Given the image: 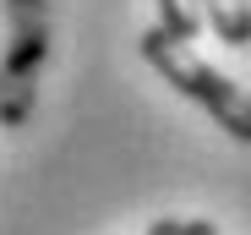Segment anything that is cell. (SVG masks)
<instances>
[{
    "label": "cell",
    "instance_id": "obj_2",
    "mask_svg": "<svg viewBox=\"0 0 251 235\" xmlns=\"http://www.w3.org/2000/svg\"><path fill=\"white\" fill-rule=\"evenodd\" d=\"M197 6H202V22H213V33L229 50L251 44V0H197Z\"/></svg>",
    "mask_w": 251,
    "mask_h": 235
},
{
    "label": "cell",
    "instance_id": "obj_3",
    "mask_svg": "<svg viewBox=\"0 0 251 235\" xmlns=\"http://www.w3.org/2000/svg\"><path fill=\"white\" fill-rule=\"evenodd\" d=\"M158 33L175 44H191L202 33V6L197 0H158Z\"/></svg>",
    "mask_w": 251,
    "mask_h": 235
},
{
    "label": "cell",
    "instance_id": "obj_8",
    "mask_svg": "<svg viewBox=\"0 0 251 235\" xmlns=\"http://www.w3.org/2000/svg\"><path fill=\"white\" fill-rule=\"evenodd\" d=\"M0 82H6V66H0Z\"/></svg>",
    "mask_w": 251,
    "mask_h": 235
},
{
    "label": "cell",
    "instance_id": "obj_7",
    "mask_svg": "<svg viewBox=\"0 0 251 235\" xmlns=\"http://www.w3.org/2000/svg\"><path fill=\"white\" fill-rule=\"evenodd\" d=\"M11 6H17V11H38V6H44V0H11Z\"/></svg>",
    "mask_w": 251,
    "mask_h": 235
},
{
    "label": "cell",
    "instance_id": "obj_5",
    "mask_svg": "<svg viewBox=\"0 0 251 235\" xmlns=\"http://www.w3.org/2000/svg\"><path fill=\"white\" fill-rule=\"evenodd\" d=\"M180 235H219L213 219H180Z\"/></svg>",
    "mask_w": 251,
    "mask_h": 235
},
{
    "label": "cell",
    "instance_id": "obj_4",
    "mask_svg": "<svg viewBox=\"0 0 251 235\" xmlns=\"http://www.w3.org/2000/svg\"><path fill=\"white\" fill-rule=\"evenodd\" d=\"M27 109H33V82L27 77H6L0 82V126H22Z\"/></svg>",
    "mask_w": 251,
    "mask_h": 235
},
{
    "label": "cell",
    "instance_id": "obj_6",
    "mask_svg": "<svg viewBox=\"0 0 251 235\" xmlns=\"http://www.w3.org/2000/svg\"><path fill=\"white\" fill-rule=\"evenodd\" d=\"M148 235H180V219H153Z\"/></svg>",
    "mask_w": 251,
    "mask_h": 235
},
{
    "label": "cell",
    "instance_id": "obj_1",
    "mask_svg": "<svg viewBox=\"0 0 251 235\" xmlns=\"http://www.w3.org/2000/svg\"><path fill=\"white\" fill-rule=\"evenodd\" d=\"M142 60L175 93H186L191 104H202L207 115H213V126H224L235 142H251V93L235 88L224 71H213L191 44H175V38H164L158 27H148L142 33Z\"/></svg>",
    "mask_w": 251,
    "mask_h": 235
}]
</instances>
